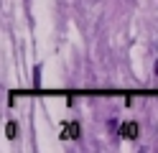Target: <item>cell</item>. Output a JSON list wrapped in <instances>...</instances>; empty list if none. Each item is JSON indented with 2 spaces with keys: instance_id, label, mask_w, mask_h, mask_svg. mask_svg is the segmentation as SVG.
<instances>
[{
  "instance_id": "obj_6",
  "label": "cell",
  "mask_w": 158,
  "mask_h": 153,
  "mask_svg": "<svg viewBox=\"0 0 158 153\" xmlns=\"http://www.w3.org/2000/svg\"><path fill=\"white\" fill-rule=\"evenodd\" d=\"M156 77H158V59H156Z\"/></svg>"
},
{
  "instance_id": "obj_3",
  "label": "cell",
  "mask_w": 158,
  "mask_h": 153,
  "mask_svg": "<svg viewBox=\"0 0 158 153\" xmlns=\"http://www.w3.org/2000/svg\"><path fill=\"white\" fill-rule=\"evenodd\" d=\"M15 135H18V122H15V120H8V125H5V138L13 140Z\"/></svg>"
},
{
  "instance_id": "obj_2",
  "label": "cell",
  "mask_w": 158,
  "mask_h": 153,
  "mask_svg": "<svg viewBox=\"0 0 158 153\" xmlns=\"http://www.w3.org/2000/svg\"><path fill=\"white\" fill-rule=\"evenodd\" d=\"M138 133H140V128H138V122L135 120H125L120 128H117V135L125 138V140H135L138 138Z\"/></svg>"
},
{
  "instance_id": "obj_4",
  "label": "cell",
  "mask_w": 158,
  "mask_h": 153,
  "mask_svg": "<svg viewBox=\"0 0 158 153\" xmlns=\"http://www.w3.org/2000/svg\"><path fill=\"white\" fill-rule=\"evenodd\" d=\"M33 87H41V66H33Z\"/></svg>"
},
{
  "instance_id": "obj_1",
  "label": "cell",
  "mask_w": 158,
  "mask_h": 153,
  "mask_svg": "<svg viewBox=\"0 0 158 153\" xmlns=\"http://www.w3.org/2000/svg\"><path fill=\"white\" fill-rule=\"evenodd\" d=\"M77 138H82V125L77 120H66L61 128V140H77Z\"/></svg>"
},
{
  "instance_id": "obj_5",
  "label": "cell",
  "mask_w": 158,
  "mask_h": 153,
  "mask_svg": "<svg viewBox=\"0 0 158 153\" xmlns=\"http://www.w3.org/2000/svg\"><path fill=\"white\" fill-rule=\"evenodd\" d=\"M117 128H120V125H117V120H110V122H107V130H110V133H117Z\"/></svg>"
}]
</instances>
